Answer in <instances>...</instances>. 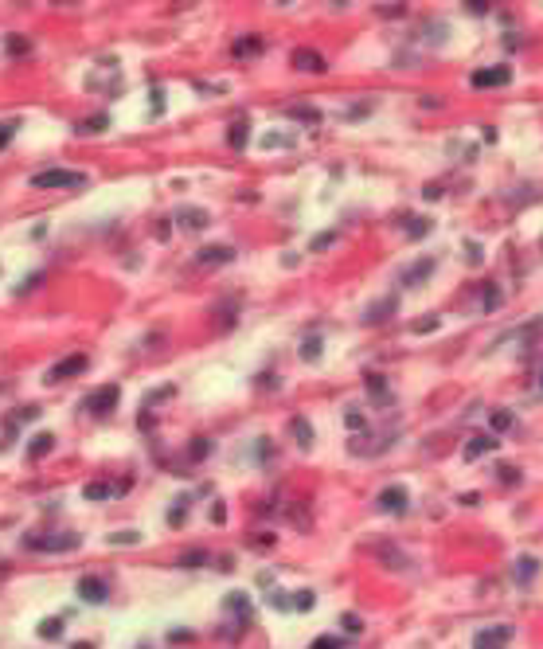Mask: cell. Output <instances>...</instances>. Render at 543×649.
Masks as SVG:
<instances>
[{
  "mask_svg": "<svg viewBox=\"0 0 543 649\" xmlns=\"http://www.w3.org/2000/svg\"><path fill=\"white\" fill-rule=\"evenodd\" d=\"M340 622H344V630H352V634H360V618H356V614H344Z\"/></svg>",
  "mask_w": 543,
  "mask_h": 649,
  "instance_id": "8d00e7d4",
  "label": "cell"
},
{
  "mask_svg": "<svg viewBox=\"0 0 543 649\" xmlns=\"http://www.w3.org/2000/svg\"><path fill=\"white\" fill-rule=\"evenodd\" d=\"M78 372H86V356H83V352H74V356H67L63 364H55V368L47 372V384H59V380L78 375Z\"/></svg>",
  "mask_w": 543,
  "mask_h": 649,
  "instance_id": "ba28073f",
  "label": "cell"
},
{
  "mask_svg": "<svg viewBox=\"0 0 543 649\" xmlns=\"http://www.w3.org/2000/svg\"><path fill=\"white\" fill-rule=\"evenodd\" d=\"M28 548L32 552H74L83 536H74V532H55V536H28Z\"/></svg>",
  "mask_w": 543,
  "mask_h": 649,
  "instance_id": "7a4b0ae2",
  "label": "cell"
},
{
  "mask_svg": "<svg viewBox=\"0 0 543 649\" xmlns=\"http://www.w3.org/2000/svg\"><path fill=\"white\" fill-rule=\"evenodd\" d=\"M332 239H337V235H317V239H313V251H321V247H328V243H332Z\"/></svg>",
  "mask_w": 543,
  "mask_h": 649,
  "instance_id": "b9f144b4",
  "label": "cell"
},
{
  "mask_svg": "<svg viewBox=\"0 0 543 649\" xmlns=\"http://www.w3.org/2000/svg\"><path fill=\"white\" fill-rule=\"evenodd\" d=\"M4 579H8V564H4V559H0V583H4Z\"/></svg>",
  "mask_w": 543,
  "mask_h": 649,
  "instance_id": "f6af8a7d",
  "label": "cell"
},
{
  "mask_svg": "<svg viewBox=\"0 0 543 649\" xmlns=\"http://www.w3.org/2000/svg\"><path fill=\"white\" fill-rule=\"evenodd\" d=\"M8 51H12V55H24V51H32V43H28L24 36H12L8 39Z\"/></svg>",
  "mask_w": 543,
  "mask_h": 649,
  "instance_id": "83f0119b",
  "label": "cell"
},
{
  "mask_svg": "<svg viewBox=\"0 0 543 649\" xmlns=\"http://www.w3.org/2000/svg\"><path fill=\"white\" fill-rule=\"evenodd\" d=\"M512 426V415L508 411H493V431H508Z\"/></svg>",
  "mask_w": 543,
  "mask_h": 649,
  "instance_id": "4316f807",
  "label": "cell"
},
{
  "mask_svg": "<svg viewBox=\"0 0 543 649\" xmlns=\"http://www.w3.org/2000/svg\"><path fill=\"white\" fill-rule=\"evenodd\" d=\"M59 630H63V618H43V622H39V637H47V641H55Z\"/></svg>",
  "mask_w": 543,
  "mask_h": 649,
  "instance_id": "d6986e66",
  "label": "cell"
},
{
  "mask_svg": "<svg viewBox=\"0 0 543 649\" xmlns=\"http://www.w3.org/2000/svg\"><path fill=\"white\" fill-rule=\"evenodd\" d=\"M109 493H114V485H106V481H90V485L83 489L86 501H106Z\"/></svg>",
  "mask_w": 543,
  "mask_h": 649,
  "instance_id": "e0dca14e",
  "label": "cell"
},
{
  "mask_svg": "<svg viewBox=\"0 0 543 649\" xmlns=\"http://www.w3.org/2000/svg\"><path fill=\"white\" fill-rule=\"evenodd\" d=\"M254 51H262V39L254 36V39H239L235 43V55H254Z\"/></svg>",
  "mask_w": 543,
  "mask_h": 649,
  "instance_id": "603a6c76",
  "label": "cell"
},
{
  "mask_svg": "<svg viewBox=\"0 0 543 649\" xmlns=\"http://www.w3.org/2000/svg\"><path fill=\"white\" fill-rule=\"evenodd\" d=\"M231 258H235V251H231V247H204V251H200V258H195V262L200 266H223V262H231Z\"/></svg>",
  "mask_w": 543,
  "mask_h": 649,
  "instance_id": "7c38bea8",
  "label": "cell"
},
{
  "mask_svg": "<svg viewBox=\"0 0 543 649\" xmlns=\"http://www.w3.org/2000/svg\"><path fill=\"white\" fill-rule=\"evenodd\" d=\"M227 606H231L235 614H242V618L251 614V606H246V595H239V590H235V595H227Z\"/></svg>",
  "mask_w": 543,
  "mask_h": 649,
  "instance_id": "cb8c5ba5",
  "label": "cell"
},
{
  "mask_svg": "<svg viewBox=\"0 0 543 649\" xmlns=\"http://www.w3.org/2000/svg\"><path fill=\"white\" fill-rule=\"evenodd\" d=\"M78 599L83 602H106L109 599V587H106V579H98V575H83L78 579Z\"/></svg>",
  "mask_w": 543,
  "mask_h": 649,
  "instance_id": "277c9868",
  "label": "cell"
},
{
  "mask_svg": "<svg viewBox=\"0 0 543 649\" xmlns=\"http://www.w3.org/2000/svg\"><path fill=\"white\" fill-rule=\"evenodd\" d=\"M321 356V337H305L301 344V360H317Z\"/></svg>",
  "mask_w": 543,
  "mask_h": 649,
  "instance_id": "44dd1931",
  "label": "cell"
},
{
  "mask_svg": "<svg viewBox=\"0 0 543 649\" xmlns=\"http://www.w3.org/2000/svg\"><path fill=\"white\" fill-rule=\"evenodd\" d=\"M535 567H540L535 555H520V559H516V579H520V583H531V579H535Z\"/></svg>",
  "mask_w": 543,
  "mask_h": 649,
  "instance_id": "2e32d148",
  "label": "cell"
},
{
  "mask_svg": "<svg viewBox=\"0 0 543 649\" xmlns=\"http://www.w3.org/2000/svg\"><path fill=\"white\" fill-rule=\"evenodd\" d=\"M434 270V258H423L418 266H411V270H403V286H414V282H423L426 274Z\"/></svg>",
  "mask_w": 543,
  "mask_h": 649,
  "instance_id": "5bb4252c",
  "label": "cell"
},
{
  "mask_svg": "<svg viewBox=\"0 0 543 649\" xmlns=\"http://www.w3.org/2000/svg\"><path fill=\"white\" fill-rule=\"evenodd\" d=\"M508 79H512V71H508V67H485V71H473L469 83L477 86V90H489V86H504Z\"/></svg>",
  "mask_w": 543,
  "mask_h": 649,
  "instance_id": "5b68a950",
  "label": "cell"
},
{
  "mask_svg": "<svg viewBox=\"0 0 543 649\" xmlns=\"http://www.w3.org/2000/svg\"><path fill=\"white\" fill-rule=\"evenodd\" d=\"M407 501H411V497H407V489H403V485H391V489H383V493H379V508H383V513H403V508H407Z\"/></svg>",
  "mask_w": 543,
  "mask_h": 649,
  "instance_id": "9c48e42d",
  "label": "cell"
},
{
  "mask_svg": "<svg viewBox=\"0 0 543 649\" xmlns=\"http://www.w3.org/2000/svg\"><path fill=\"white\" fill-rule=\"evenodd\" d=\"M246 130H251L246 121H235V125H231V130H227V141H231V149H242V145H246Z\"/></svg>",
  "mask_w": 543,
  "mask_h": 649,
  "instance_id": "ac0fdd59",
  "label": "cell"
},
{
  "mask_svg": "<svg viewBox=\"0 0 543 649\" xmlns=\"http://www.w3.org/2000/svg\"><path fill=\"white\" fill-rule=\"evenodd\" d=\"M368 391H372V395L375 399H379V403H383V399H387V384H383V375H368Z\"/></svg>",
  "mask_w": 543,
  "mask_h": 649,
  "instance_id": "ffe728a7",
  "label": "cell"
},
{
  "mask_svg": "<svg viewBox=\"0 0 543 649\" xmlns=\"http://www.w3.org/2000/svg\"><path fill=\"white\" fill-rule=\"evenodd\" d=\"M313 649H344V641H340V637H317Z\"/></svg>",
  "mask_w": 543,
  "mask_h": 649,
  "instance_id": "1f68e13d",
  "label": "cell"
},
{
  "mask_svg": "<svg viewBox=\"0 0 543 649\" xmlns=\"http://www.w3.org/2000/svg\"><path fill=\"white\" fill-rule=\"evenodd\" d=\"M290 63L297 67V71H313V74L325 71V55H321V51H313V48H297V51L290 55Z\"/></svg>",
  "mask_w": 543,
  "mask_h": 649,
  "instance_id": "52a82bcc",
  "label": "cell"
},
{
  "mask_svg": "<svg viewBox=\"0 0 543 649\" xmlns=\"http://www.w3.org/2000/svg\"><path fill=\"white\" fill-rule=\"evenodd\" d=\"M344 422H348L352 431H360V426H363V415H360V411H348V415H344Z\"/></svg>",
  "mask_w": 543,
  "mask_h": 649,
  "instance_id": "e575fe53",
  "label": "cell"
},
{
  "mask_svg": "<svg viewBox=\"0 0 543 649\" xmlns=\"http://www.w3.org/2000/svg\"><path fill=\"white\" fill-rule=\"evenodd\" d=\"M313 590H297V595H293V606H297V610H313Z\"/></svg>",
  "mask_w": 543,
  "mask_h": 649,
  "instance_id": "d4e9b609",
  "label": "cell"
},
{
  "mask_svg": "<svg viewBox=\"0 0 543 649\" xmlns=\"http://www.w3.org/2000/svg\"><path fill=\"white\" fill-rule=\"evenodd\" d=\"M290 431L297 434V446H301V450H309V446H313V426H309V422H305L301 415H297V419L290 422Z\"/></svg>",
  "mask_w": 543,
  "mask_h": 649,
  "instance_id": "9a60e30c",
  "label": "cell"
},
{
  "mask_svg": "<svg viewBox=\"0 0 543 649\" xmlns=\"http://www.w3.org/2000/svg\"><path fill=\"white\" fill-rule=\"evenodd\" d=\"M83 184L86 172H71V169H47L32 176V188H39V192H47V188H83Z\"/></svg>",
  "mask_w": 543,
  "mask_h": 649,
  "instance_id": "6da1fadb",
  "label": "cell"
},
{
  "mask_svg": "<svg viewBox=\"0 0 543 649\" xmlns=\"http://www.w3.org/2000/svg\"><path fill=\"white\" fill-rule=\"evenodd\" d=\"M204 559H207L204 552H188V555L180 559V564H184V567H195V564H204Z\"/></svg>",
  "mask_w": 543,
  "mask_h": 649,
  "instance_id": "d590c367",
  "label": "cell"
},
{
  "mask_svg": "<svg viewBox=\"0 0 543 649\" xmlns=\"http://www.w3.org/2000/svg\"><path fill=\"white\" fill-rule=\"evenodd\" d=\"M118 384H106V387H98L94 395L86 399V411H90V415H109V411L118 407Z\"/></svg>",
  "mask_w": 543,
  "mask_h": 649,
  "instance_id": "3957f363",
  "label": "cell"
},
{
  "mask_svg": "<svg viewBox=\"0 0 543 649\" xmlns=\"http://www.w3.org/2000/svg\"><path fill=\"white\" fill-rule=\"evenodd\" d=\"M508 637H512V630H508V626H489V630H481V634H477L473 649H504Z\"/></svg>",
  "mask_w": 543,
  "mask_h": 649,
  "instance_id": "8992f818",
  "label": "cell"
},
{
  "mask_svg": "<svg viewBox=\"0 0 543 649\" xmlns=\"http://www.w3.org/2000/svg\"><path fill=\"white\" fill-rule=\"evenodd\" d=\"M207 450H211V446H207V438H200V442L192 446V457H207Z\"/></svg>",
  "mask_w": 543,
  "mask_h": 649,
  "instance_id": "ab89813d",
  "label": "cell"
},
{
  "mask_svg": "<svg viewBox=\"0 0 543 649\" xmlns=\"http://www.w3.org/2000/svg\"><path fill=\"white\" fill-rule=\"evenodd\" d=\"M496 473H500V481H520V469H512V466H500Z\"/></svg>",
  "mask_w": 543,
  "mask_h": 649,
  "instance_id": "74e56055",
  "label": "cell"
},
{
  "mask_svg": "<svg viewBox=\"0 0 543 649\" xmlns=\"http://www.w3.org/2000/svg\"><path fill=\"white\" fill-rule=\"evenodd\" d=\"M137 540H141V536H137V532H114V536H109V544H137Z\"/></svg>",
  "mask_w": 543,
  "mask_h": 649,
  "instance_id": "f546056e",
  "label": "cell"
},
{
  "mask_svg": "<svg viewBox=\"0 0 543 649\" xmlns=\"http://www.w3.org/2000/svg\"><path fill=\"white\" fill-rule=\"evenodd\" d=\"M540 387H543V380H540Z\"/></svg>",
  "mask_w": 543,
  "mask_h": 649,
  "instance_id": "bcb514c9",
  "label": "cell"
},
{
  "mask_svg": "<svg viewBox=\"0 0 543 649\" xmlns=\"http://www.w3.org/2000/svg\"><path fill=\"white\" fill-rule=\"evenodd\" d=\"M12 133H16V121H0V149L12 141Z\"/></svg>",
  "mask_w": 543,
  "mask_h": 649,
  "instance_id": "4dcf8cb0",
  "label": "cell"
},
{
  "mask_svg": "<svg viewBox=\"0 0 543 649\" xmlns=\"http://www.w3.org/2000/svg\"><path fill=\"white\" fill-rule=\"evenodd\" d=\"M290 118H301V121H317V110H309V106H293V110H290Z\"/></svg>",
  "mask_w": 543,
  "mask_h": 649,
  "instance_id": "d6a6232c",
  "label": "cell"
},
{
  "mask_svg": "<svg viewBox=\"0 0 543 649\" xmlns=\"http://www.w3.org/2000/svg\"><path fill=\"white\" fill-rule=\"evenodd\" d=\"M153 110H157V114L164 110V90H153Z\"/></svg>",
  "mask_w": 543,
  "mask_h": 649,
  "instance_id": "7bdbcfd3",
  "label": "cell"
},
{
  "mask_svg": "<svg viewBox=\"0 0 543 649\" xmlns=\"http://www.w3.org/2000/svg\"><path fill=\"white\" fill-rule=\"evenodd\" d=\"M496 446H500L496 442V434H473L469 446H465V457L473 462V457H481V454H493Z\"/></svg>",
  "mask_w": 543,
  "mask_h": 649,
  "instance_id": "8fae6325",
  "label": "cell"
},
{
  "mask_svg": "<svg viewBox=\"0 0 543 649\" xmlns=\"http://www.w3.org/2000/svg\"><path fill=\"white\" fill-rule=\"evenodd\" d=\"M106 121H109V118H106V114H98V118H90V121H83V130H86V133H98V130H106Z\"/></svg>",
  "mask_w": 543,
  "mask_h": 649,
  "instance_id": "f1b7e54d",
  "label": "cell"
},
{
  "mask_svg": "<svg viewBox=\"0 0 543 649\" xmlns=\"http://www.w3.org/2000/svg\"><path fill=\"white\" fill-rule=\"evenodd\" d=\"M51 450H55V434H36V438H32V442H28V457H32V462H36V457H47Z\"/></svg>",
  "mask_w": 543,
  "mask_h": 649,
  "instance_id": "4fadbf2b",
  "label": "cell"
},
{
  "mask_svg": "<svg viewBox=\"0 0 543 649\" xmlns=\"http://www.w3.org/2000/svg\"><path fill=\"white\" fill-rule=\"evenodd\" d=\"M430 231V219H414V227H411V235H426Z\"/></svg>",
  "mask_w": 543,
  "mask_h": 649,
  "instance_id": "60d3db41",
  "label": "cell"
},
{
  "mask_svg": "<svg viewBox=\"0 0 543 649\" xmlns=\"http://www.w3.org/2000/svg\"><path fill=\"white\" fill-rule=\"evenodd\" d=\"M262 145L266 149H278V145H293V137H286V133H266Z\"/></svg>",
  "mask_w": 543,
  "mask_h": 649,
  "instance_id": "484cf974",
  "label": "cell"
},
{
  "mask_svg": "<svg viewBox=\"0 0 543 649\" xmlns=\"http://www.w3.org/2000/svg\"><path fill=\"white\" fill-rule=\"evenodd\" d=\"M176 219H180V227H188V231H204L207 223H211V216H207L204 207H180Z\"/></svg>",
  "mask_w": 543,
  "mask_h": 649,
  "instance_id": "30bf717a",
  "label": "cell"
},
{
  "mask_svg": "<svg viewBox=\"0 0 543 649\" xmlns=\"http://www.w3.org/2000/svg\"><path fill=\"white\" fill-rule=\"evenodd\" d=\"M169 524H184V501H176V508L169 513Z\"/></svg>",
  "mask_w": 543,
  "mask_h": 649,
  "instance_id": "f35d334b",
  "label": "cell"
},
{
  "mask_svg": "<svg viewBox=\"0 0 543 649\" xmlns=\"http://www.w3.org/2000/svg\"><path fill=\"white\" fill-rule=\"evenodd\" d=\"M391 309H395V298L379 301V305H372V309H368V321H383V313H391Z\"/></svg>",
  "mask_w": 543,
  "mask_h": 649,
  "instance_id": "7402d4cb",
  "label": "cell"
},
{
  "mask_svg": "<svg viewBox=\"0 0 543 649\" xmlns=\"http://www.w3.org/2000/svg\"><path fill=\"white\" fill-rule=\"evenodd\" d=\"M223 517H227V508H223V505L211 508V520H215V524H223Z\"/></svg>",
  "mask_w": 543,
  "mask_h": 649,
  "instance_id": "ee69618b",
  "label": "cell"
},
{
  "mask_svg": "<svg viewBox=\"0 0 543 649\" xmlns=\"http://www.w3.org/2000/svg\"><path fill=\"white\" fill-rule=\"evenodd\" d=\"M434 329H438V317H426V321L414 324V333H434Z\"/></svg>",
  "mask_w": 543,
  "mask_h": 649,
  "instance_id": "836d02e7",
  "label": "cell"
}]
</instances>
